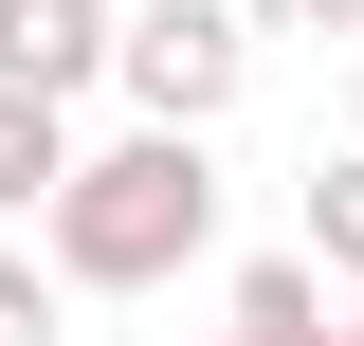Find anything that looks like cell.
Instances as JSON below:
<instances>
[{"instance_id":"obj_1","label":"cell","mask_w":364,"mask_h":346,"mask_svg":"<svg viewBox=\"0 0 364 346\" xmlns=\"http://www.w3.org/2000/svg\"><path fill=\"white\" fill-rule=\"evenodd\" d=\"M37 256H55V292H164V273H200L219 256V146L128 110V146H73V182L37 201Z\"/></svg>"},{"instance_id":"obj_2","label":"cell","mask_w":364,"mask_h":346,"mask_svg":"<svg viewBox=\"0 0 364 346\" xmlns=\"http://www.w3.org/2000/svg\"><path fill=\"white\" fill-rule=\"evenodd\" d=\"M109 91H128L146 128H219L237 91H255V19H237V0H128Z\"/></svg>"},{"instance_id":"obj_3","label":"cell","mask_w":364,"mask_h":346,"mask_svg":"<svg viewBox=\"0 0 364 346\" xmlns=\"http://www.w3.org/2000/svg\"><path fill=\"white\" fill-rule=\"evenodd\" d=\"M109 37H128V0H0V91H109Z\"/></svg>"},{"instance_id":"obj_4","label":"cell","mask_w":364,"mask_h":346,"mask_svg":"<svg viewBox=\"0 0 364 346\" xmlns=\"http://www.w3.org/2000/svg\"><path fill=\"white\" fill-rule=\"evenodd\" d=\"M55 182H73V110L55 91H0V219H37Z\"/></svg>"},{"instance_id":"obj_5","label":"cell","mask_w":364,"mask_h":346,"mask_svg":"<svg viewBox=\"0 0 364 346\" xmlns=\"http://www.w3.org/2000/svg\"><path fill=\"white\" fill-rule=\"evenodd\" d=\"M219 328H328V273H310V237H291V256H237Z\"/></svg>"},{"instance_id":"obj_6","label":"cell","mask_w":364,"mask_h":346,"mask_svg":"<svg viewBox=\"0 0 364 346\" xmlns=\"http://www.w3.org/2000/svg\"><path fill=\"white\" fill-rule=\"evenodd\" d=\"M291 237H310V273H346V292H364V146L310 182V219H291Z\"/></svg>"},{"instance_id":"obj_7","label":"cell","mask_w":364,"mask_h":346,"mask_svg":"<svg viewBox=\"0 0 364 346\" xmlns=\"http://www.w3.org/2000/svg\"><path fill=\"white\" fill-rule=\"evenodd\" d=\"M73 328V292H55V256H0V346H55Z\"/></svg>"},{"instance_id":"obj_8","label":"cell","mask_w":364,"mask_h":346,"mask_svg":"<svg viewBox=\"0 0 364 346\" xmlns=\"http://www.w3.org/2000/svg\"><path fill=\"white\" fill-rule=\"evenodd\" d=\"M255 37H364V0H237Z\"/></svg>"},{"instance_id":"obj_9","label":"cell","mask_w":364,"mask_h":346,"mask_svg":"<svg viewBox=\"0 0 364 346\" xmlns=\"http://www.w3.org/2000/svg\"><path fill=\"white\" fill-rule=\"evenodd\" d=\"M219 346H346V328H219Z\"/></svg>"},{"instance_id":"obj_10","label":"cell","mask_w":364,"mask_h":346,"mask_svg":"<svg viewBox=\"0 0 364 346\" xmlns=\"http://www.w3.org/2000/svg\"><path fill=\"white\" fill-rule=\"evenodd\" d=\"M346 146H364V73H346Z\"/></svg>"},{"instance_id":"obj_11","label":"cell","mask_w":364,"mask_h":346,"mask_svg":"<svg viewBox=\"0 0 364 346\" xmlns=\"http://www.w3.org/2000/svg\"><path fill=\"white\" fill-rule=\"evenodd\" d=\"M346 346H364V328H346Z\"/></svg>"}]
</instances>
